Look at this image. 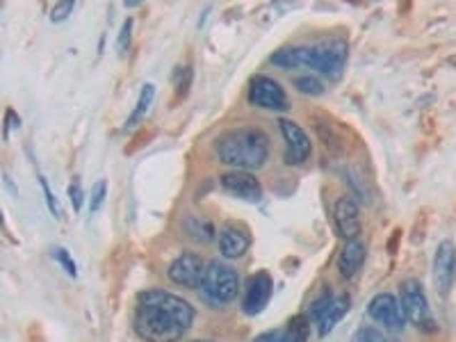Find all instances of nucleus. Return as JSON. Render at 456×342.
I'll list each match as a JSON object with an SVG mask.
<instances>
[{
	"label": "nucleus",
	"mask_w": 456,
	"mask_h": 342,
	"mask_svg": "<svg viewBox=\"0 0 456 342\" xmlns=\"http://www.w3.org/2000/svg\"><path fill=\"white\" fill-rule=\"evenodd\" d=\"M349 303H352L349 294H338V297H333V301L329 303V308H326L322 313V317L318 320V331H320L322 338L329 336L335 328V324L349 313Z\"/></svg>",
	"instance_id": "obj_16"
},
{
	"label": "nucleus",
	"mask_w": 456,
	"mask_h": 342,
	"mask_svg": "<svg viewBox=\"0 0 456 342\" xmlns=\"http://www.w3.org/2000/svg\"><path fill=\"white\" fill-rule=\"evenodd\" d=\"M315 131H318V135H320V139H322L324 149L329 151L331 156H343L345 144H343L340 135H338V133L333 131V126H331V124L318 121V124H315Z\"/></svg>",
	"instance_id": "obj_20"
},
{
	"label": "nucleus",
	"mask_w": 456,
	"mask_h": 342,
	"mask_svg": "<svg viewBox=\"0 0 456 342\" xmlns=\"http://www.w3.org/2000/svg\"><path fill=\"white\" fill-rule=\"evenodd\" d=\"M196 342H208V340H196Z\"/></svg>",
	"instance_id": "obj_34"
},
{
	"label": "nucleus",
	"mask_w": 456,
	"mask_h": 342,
	"mask_svg": "<svg viewBox=\"0 0 456 342\" xmlns=\"http://www.w3.org/2000/svg\"><path fill=\"white\" fill-rule=\"evenodd\" d=\"M295 89L303 96H322L324 85L315 76H299L295 78Z\"/></svg>",
	"instance_id": "obj_22"
},
{
	"label": "nucleus",
	"mask_w": 456,
	"mask_h": 342,
	"mask_svg": "<svg viewBox=\"0 0 456 342\" xmlns=\"http://www.w3.org/2000/svg\"><path fill=\"white\" fill-rule=\"evenodd\" d=\"M454 278H456V246L450 240H445L438 244L434 256V283L442 297L450 294Z\"/></svg>",
	"instance_id": "obj_10"
},
{
	"label": "nucleus",
	"mask_w": 456,
	"mask_h": 342,
	"mask_svg": "<svg viewBox=\"0 0 456 342\" xmlns=\"http://www.w3.org/2000/svg\"><path fill=\"white\" fill-rule=\"evenodd\" d=\"M365 256H368V249L358 238L347 240L345 246L340 249V253H338V258H335L338 274H340L343 278H354L358 274V269L363 267Z\"/></svg>",
	"instance_id": "obj_14"
},
{
	"label": "nucleus",
	"mask_w": 456,
	"mask_h": 342,
	"mask_svg": "<svg viewBox=\"0 0 456 342\" xmlns=\"http://www.w3.org/2000/svg\"><path fill=\"white\" fill-rule=\"evenodd\" d=\"M333 221L335 231L343 235L345 240H356L360 233V208L352 196L338 198L333 208Z\"/></svg>",
	"instance_id": "obj_13"
},
{
	"label": "nucleus",
	"mask_w": 456,
	"mask_h": 342,
	"mask_svg": "<svg viewBox=\"0 0 456 342\" xmlns=\"http://www.w3.org/2000/svg\"><path fill=\"white\" fill-rule=\"evenodd\" d=\"M272 292H274V281L270 274L258 272L255 276H251L242 297V311L247 315H260L265 311V306L270 303Z\"/></svg>",
	"instance_id": "obj_11"
},
{
	"label": "nucleus",
	"mask_w": 456,
	"mask_h": 342,
	"mask_svg": "<svg viewBox=\"0 0 456 342\" xmlns=\"http://www.w3.org/2000/svg\"><path fill=\"white\" fill-rule=\"evenodd\" d=\"M53 256H55V261L62 265V269L69 274V276H78V267H76V261L71 258V253H69L64 246H55L53 249Z\"/></svg>",
	"instance_id": "obj_24"
},
{
	"label": "nucleus",
	"mask_w": 456,
	"mask_h": 342,
	"mask_svg": "<svg viewBox=\"0 0 456 342\" xmlns=\"http://www.w3.org/2000/svg\"><path fill=\"white\" fill-rule=\"evenodd\" d=\"M249 103L253 108L270 110V112H285L288 105V94L280 87V82L270 76H255L249 87Z\"/></svg>",
	"instance_id": "obj_6"
},
{
	"label": "nucleus",
	"mask_w": 456,
	"mask_h": 342,
	"mask_svg": "<svg viewBox=\"0 0 456 342\" xmlns=\"http://www.w3.org/2000/svg\"><path fill=\"white\" fill-rule=\"evenodd\" d=\"M400 235H402V231H395L392 240H390V253H395V244H397V238H400Z\"/></svg>",
	"instance_id": "obj_32"
},
{
	"label": "nucleus",
	"mask_w": 456,
	"mask_h": 342,
	"mask_svg": "<svg viewBox=\"0 0 456 342\" xmlns=\"http://www.w3.org/2000/svg\"><path fill=\"white\" fill-rule=\"evenodd\" d=\"M402 292H400V303L404 308L406 320L415 324L417 328H427V331H434V317H431L429 311V299L427 292L422 288V283L415 278H406L402 283Z\"/></svg>",
	"instance_id": "obj_5"
},
{
	"label": "nucleus",
	"mask_w": 456,
	"mask_h": 342,
	"mask_svg": "<svg viewBox=\"0 0 456 342\" xmlns=\"http://www.w3.org/2000/svg\"><path fill=\"white\" fill-rule=\"evenodd\" d=\"M153 99H156V87H153V85H144L142 91H139L137 103H135V110H133L131 116L126 119V131H128V128H135L139 121L144 119L146 112L151 110V103H153Z\"/></svg>",
	"instance_id": "obj_18"
},
{
	"label": "nucleus",
	"mask_w": 456,
	"mask_h": 342,
	"mask_svg": "<svg viewBox=\"0 0 456 342\" xmlns=\"http://www.w3.org/2000/svg\"><path fill=\"white\" fill-rule=\"evenodd\" d=\"M253 342H283V331H267V333H260Z\"/></svg>",
	"instance_id": "obj_30"
},
{
	"label": "nucleus",
	"mask_w": 456,
	"mask_h": 342,
	"mask_svg": "<svg viewBox=\"0 0 456 342\" xmlns=\"http://www.w3.org/2000/svg\"><path fill=\"white\" fill-rule=\"evenodd\" d=\"M194 308L178 294L165 290L142 292L135 306L133 326L146 342H178L194 322Z\"/></svg>",
	"instance_id": "obj_1"
},
{
	"label": "nucleus",
	"mask_w": 456,
	"mask_h": 342,
	"mask_svg": "<svg viewBox=\"0 0 456 342\" xmlns=\"http://www.w3.org/2000/svg\"><path fill=\"white\" fill-rule=\"evenodd\" d=\"M37 178H39V185H41V190H44V198H46V206H49V210H51V215H53L55 219H60V217H62V212H60V206H57L55 196H53V192H51L49 181H46L41 173L37 176Z\"/></svg>",
	"instance_id": "obj_26"
},
{
	"label": "nucleus",
	"mask_w": 456,
	"mask_h": 342,
	"mask_svg": "<svg viewBox=\"0 0 456 342\" xmlns=\"http://www.w3.org/2000/svg\"><path fill=\"white\" fill-rule=\"evenodd\" d=\"M238 290H240V276L230 265L213 261L206 267L201 292L210 303H215V306L230 303L238 297Z\"/></svg>",
	"instance_id": "obj_4"
},
{
	"label": "nucleus",
	"mask_w": 456,
	"mask_h": 342,
	"mask_svg": "<svg viewBox=\"0 0 456 342\" xmlns=\"http://www.w3.org/2000/svg\"><path fill=\"white\" fill-rule=\"evenodd\" d=\"M183 231L194 244H208L215 240V226L206 217L198 215H187L183 219Z\"/></svg>",
	"instance_id": "obj_17"
},
{
	"label": "nucleus",
	"mask_w": 456,
	"mask_h": 342,
	"mask_svg": "<svg viewBox=\"0 0 456 342\" xmlns=\"http://www.w3.org/2000/svg\"><path fill=\"white\" fill-rule=\"evenodd\" d=\"M280 133H283L285 139V162L288 164H303L310 158V137L306 135V131L290 119H280Z\"/></svg>",
	"instance_id": "obj_9"
},
{
	"label": "nucleus",
	"mask_w": 456,
	"mask_h": 342,
	"mask_svg": "<svg viewBox=\"0 0 456 342\" xmlns=\"http://www.w3.org/2000/svg\"><path fill=\"white\" fill-rule=\"evenodd\" d=\"M74 9H76V3H57L51 9V21L53 23H62V21H66L69 16L74 14Z\"/></svg>",
	"instance_id": "obj_28"
},
{
	"label": "nucleus",
	"mask_w": 456,
	"mask_h": 342,
	"mask_svg": "<svg viewBox=\"0 0 456 342\" xmlns=\"http://www.w3.org/2000/svg\"><path fill=\"white\" fill-rule=\"evenodd\" d=\"M131 39H133V19H126L121 26V32H119V39H116V53L121 57L128 53V49H131Z\"/></svg>",
	"instance_id": "obj_25"
},
{
	"label": "nucleus",
	"mask_w": 456,
	"mask_h": 342,
	"mask_svg": "<svg viewBox=\"0 0 456 342\" xmlns=\"http://www.w3.org/2000/svg\"><path fill=\"white\" fill-rule=\"evenodd\" d=\"M105 196H108V183L98 181L96 185L91 187V198H89V212H91V215H96V212L103 208Z\"/></svg>",
	"instance_id": "obj_23"
},
{
	"label": "nucleus",
	"mask_w": 456,
	"mask_h": 342,
	"mask_svg": "<svg viewBox=\"0 0 456 342\" xmlns=\"http://www.w3.org/2000/svg\"><path fill=\"white\" fill-rule=\"evenodd\" d=\"M368 313L374 322L383 324L388 331H402V328L406 326V315H404V308L397 297H392V294L388 292H381L377 294L370 306H368Z\"/></svg>",
	"instance_id": "obj_8"
},
{
	"label": "nucleus",
	"mask_w": 456,
	"mask_h": 342,
	"mask_svg": "<svg viewBox=\"0 0 456 342\" xmlns=\"http://www.w3.org/2000/svg\"><path fill=\"white\" fill-rule=\"evenodd\" d=\"M347 55H349V46L345 39H329L313 46H290V49H280L278 53L272 55V64L285 71L306 66L326 78L338 80L345 71Z\"/></svg>",
	"instance_id": "obj_2"
},
{
	"label": "nucleus",
	"mask_w": 456,
	"mask_h": 342,
	"mask_svg": "<svg viewBox=\"0 0 456 342\" xmlns=\"http://www.w3.org/2000/svg\"><path fill=\"white\" fill-rule=\"evenodd\" d=\"M206 261L196 253H183L173 261L167 269V276L171 283L183 288H201L203 276H206Z\"/></svg>",
	"instance_id": "obj_7"
},
{
	"label": "nucleus",
	"mask_w": 456,
	"mask_h": 342,
	"mask_svg": "<svg viewBox=\"0 0 456 342\" xmlns=\"http://www.w3.org/2000/svg\"><path fill=\"white\" fill-rule=\"evenodd\" d=\"M192 78H194V71L190 64L176 69V74H173V91H176V99L187 96V91L192 87Z\"/></svg>",
	"instance_id": "obj_21"
},
{
	"label": "nucleus",
	"mask_w": 456,
	"mask_h": 342,
	"mask_svg": "<svg viewBox=\"0 0 456 342\" xmlns=\"http://www.w3.org/2000/svg\"><path fill=\"white\" fill-rule=\"evenodd\" d=\"M69 201H71L76 212H80V208L85 203V194H83V185H80V181H74L69 185Z\"/></svg>",
	"instance_id": "obj_29"
},
{
	"label": "nucleus",
	"mask_w": 456,
	"mask_h": 342,
	"mask_svg": "<svg viewBox=\"0 0 456 342\" xmlns=\"http://www.w3.org/2000/svg\"><path fill=\"white\" fill-rule=\"evenodd\" d=\"M308 338H310V317L295 315L283 331V342H308Z\"/></svg>",
	"instance_id": "obj_19"
},
{
	"label": "nucleus",
	"mask_w": 456,
	"mask_h": 342,
	"mask_svg": "<svg viewBox=\"0 0 456 342\" xmlns=\"http://www.w3.org/2000/svg\"><path fill=\"white\" fill-rule=\"evenodd\" d=\"M215 153L219 162L233 167V171H255L270 156V137L260 128H233L217 137Z\"/></svg>",
	"instance_id": "obj_3"
},
{
	"label": "nucleus",
	"mask_w": 456,
	"mask_h": 342,
	"mask_svg": "<svg viewBox=\"0 0 456 342\" xmlns=\"http://www.w3.org/2000/svg\"><path fill=\"white\" fill-rule=\"evenodd\" d=\"M251 246V238L247 235V231L238 228L235 223H228L219 231V251L228 261H235V258H242L249 251Z\"/></svg>",
	"instance_id": "obj_15"
},
{
	"label": "nucleus",
	"mask_w": 456,
	"mask_h": 342,
	"mask_svg": "<svg viewBox=\"0 0 456 342\" xmlns=\"http://www.w3.org/2000/svg\"><path fill=\"white\" fill-rule=\"evenodd\" d=\"M381 342H397V340H392V338H388V340H381Z\"/></svg>",
	"instance_id": "obj_33"
},
{
	"label": "nucleus",
	"mask_w": 456,
	"mask_h": 342,
	"mask_svg": "<svg viewBox=\"0 0 456 342\" xmlns=\"http://www.w3.org/2000/svg\"><path fill=\"white\" fill-rule=\"evenodd\" d=\"M331 301H333V294H331L329 290H326V292L322 294V297H318V299L313 301V306H310V315H308V317H313V320L318 322L320 317H322V313H324L326 308H329V303H331Z\"/></svg>",
	"instance_id": "obj_27"
},
{
	"label": "nucleus",
	"mask_w": 456,
	"mask_h": 342,
	"mask_svg": "<svg viewBox=\"0 0 456 342\" xmlns=\"http://www.w3.org/2000/svg\"><path fill=\"white\" fill-rule=\"evenodd\" d=\"M381 333L374 331V328H365L363 333H360V342H381Z\"/></svg>",
	"instance_id": "obj_31"
},
{
	"label": "nucleus",
	"mask_w": 456,
	"mask_h": 342,
	"mask_svg": "<svg viewBox=\"0 0 456 342\" xmlns=\"http://www.w3.org/2000/svg\"><path fill=\"white\" fill-rule=\"evenodd\" d=\"M221 187L235 198L249 203H258L263 198V185L260 181L251 176L249 171H228L221 176Z\"/></svg>",
	"instance_id": "obj_12"
}]
</instances>
